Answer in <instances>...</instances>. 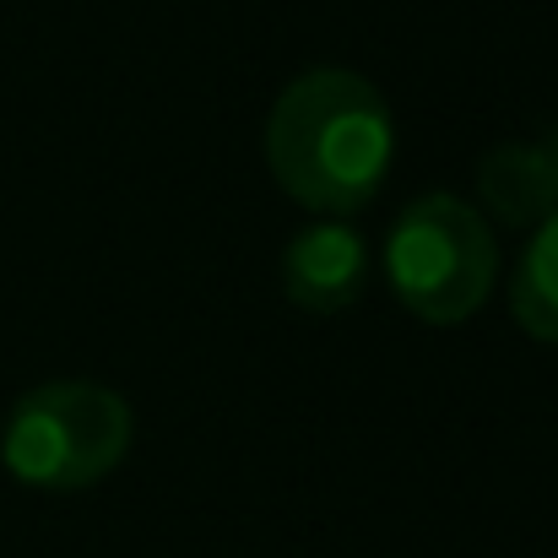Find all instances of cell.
<instances>
[{"mask_svg":"<svg viewBox=\"0 0 558 558\" xmlns=\"http://www.w3.org/2000/svg\"><path fill=\"white\" fill-rule=\"evenodd\" d=\"M537 147H543V158H548V169H554V185H558V125L548 131V136H543V142H537Z\"/></svg>","mask_w":558,"mask_h":558,"instance_id":"obj_7","label":"cell"},{"mask_svg":"<svg viewBox=\"0 0 558 558\" xmlns=\"http://www.w3.org/2000/svg\"><path fill=\"white\" fill-rule=\"evenodd\" d=\"M396 158V120L385 93L348 65L293 76L266 120V163L288 201L315 217L364 211Z\"/></svg>","mask_w":558,"mask_h":558,"instance_id":"obj_1","label":"cell"},{"mask_svg":"<svg viewBox=\"0 0 558 558\" xmlns=\"http://www.w3.org/2000/svg\"><path fill=\"white\" fill-rule=\"evenodd\" d=\"M136 439L131 401L98 379H49L16 396L0 428V461L22 488L82 494L104 483Z\"/></svg>","mask_w":558,"mask_h":558,"instance_id":"obj_2","label":"cell"},{"mask_svg":"<svg viewBox=\"0 0 558 558\" xmlns=\"http://www.w3.org/2000/svg\"><path fill=\"white\" fill-rule=\"evenodd\" d=\"M510 315L532 342L558 348V211L532 228L510 271Z\"/></svg>","mask_w":558,"mask_h":558,"instance_id":"obj_6","label":"cell"},{"mask_svg":"<svg viewBox=\"0 0 558 558\" xmlns=\"http://www.w3.org/2000/svg\"><path fill=\"white\" fill-rule=\"evenodd\" d=\"M477 195H483L488 222L526 228V233L543 217L558 211L554 169H548V158H543L537 142H499L494 153H483V163H477Z\"/></svg>","mask_w":558,"mask_h":558,"instance_id":"obj_5","label":"cell"},{"mask_svg":"<svg viewBox=\"0 0 558 558\" xmlns=\"http://www.w3.org/2000/svg\"><path fill=\"white\" fill-rule=\"evenodd\" d=\"M369 288V239L348 217H315L282 250V293L304 315H342Z\"/></svg>","mask_w":558,"mask_h":558,"instance_id":"obj_4","label":"cell"},{"mask_svg":"<svg viewBox=\"0 0 558 558\" xmlns=\"http://www.w3.org/2000/svg\"><path fill=\"white\" fill-rule=\"evenodd\" d=\"M385 282H390L396 304L407 315H417L423 326H461V320H472L488 304L494 282H499L494 222L472 201H461L450 190L417 195L390 222Z\"/></svg>","mask_w":558,"mask_h":558,"instance_id":"obj_3","label":"cell"}]
</instances>
